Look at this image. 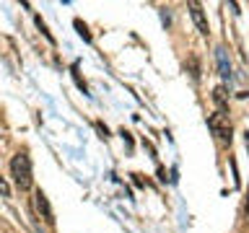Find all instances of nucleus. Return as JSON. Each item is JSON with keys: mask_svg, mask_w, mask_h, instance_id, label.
I'll use <instances>...</instances> for the list:
<instances>
[{"mask_svg": "<svg viewBox=\"0 0 249 233\" xmlns=\"http://www.w3.org/2000/svg\"><path fill=\"white\" fill-rule=\"evenodd\" d=\"M0 197H11V184L0 176Z\"/></svg>", "mask_w": 249, "mask_h": 233, "instance_id": "0eeeda50", "label": "nucleus"}, {"mask_svg": "<svg viewBox=\"0 0 249 233\" xmlns=\"http://www.w3.org/2000/svg\"><path fill=\"white\" fill-rule=\"evenodd\" d=\"M208 127L213 130L221 140L231 143V122H229V114H226V112H215V114H210Z\"/></svg>", "mask_w": 249, "mask_h": 233, "instance_id": "f03ea898", "label": "nucleus"}, {"mask_svg": "<svg viewBox=\"0 0 249 233\" xmlns=\"http://www.w3.org/2000/svg\"><path fill=\"white\" fill-rule=\"evenodd\" d=\"M190 16H192V21H195V26H197L200 34H210V26H208V18H205V13H202V5L200 3H190Z\"/></svg>", "mask_w": 249, "mask_h": 233, "instance_id": "20e7f679", "label": "nucleus"}, {"mask_svg": "<svg viewBox=\"0 0 249 233\" xmlns=\"http://www.w3.org/2000/svg\"><path fill=\"white\" fill-rule=\"evenodd\" d=\"M213 101L218 104V112H226V88L223 85H218V88L213 91Z\"/></svg>", "mask_w": 249, "mask_h": 233, "instance_id": "39448f33", "label": "nucleus"}, {"mask_svg": "<svg viewBox=\"0 0 249 233\" xmlns=\"http://www.w3.org/2000/svg\"><path fill=\"white\" fill-rule=\"evenodd\" d=\"M34 207H36V213L44 217V223H54V215H52V207H50V200H47V194L42 189H36L34 192Z\"/></svg>", "mask_w": 249, "mask_h": 233, "instance_id": "7ed1b4c3", "label": "nucleus"}, {"mask_svg": "<svg viewBox=\"0 0 249 233\" xmlns=\"http://www.w3.org/2000/svg\"><path fill=\"white\" fill-rule=\"evenodd\" d=\"M11 176L21 192L31 189V158L26 153H16L11 158Z\"/></svg>", "mask_w": 249, "mask_h": 233, "instance_id": "f257e3e1", "label": "nucleus"}, {"mask_svg": "<svg viewBox=\"0 0 249 233\" xmlns=\"http://www.w3.org/2000/svg\"><path fill=\"white\" fill-rule=\"evenodd\" d=\"M190 73H192V78H195V81L200 78V73H197V62H195V57H190Z\"/></svg>", "mask_w": 249, "mask_h": 233, "instance_id": "6e6552de", "label": "nucleus"}, {"mask_svg": "<svg viewBox=\"0 0 249 233\" xmlns=\"http://www.w3.org/2000/svg\"><path fill=\"white\" fill-rule=\"evenodd\" d=\"M75 29H78V34H81L86 42H91V34H89V29H86V23L81 18H75Z\"/></svg>", "mask_w": 249, "mask_h": 233, "instance_id": "423d86ee", "label": "nucleus"}]
</instances>
